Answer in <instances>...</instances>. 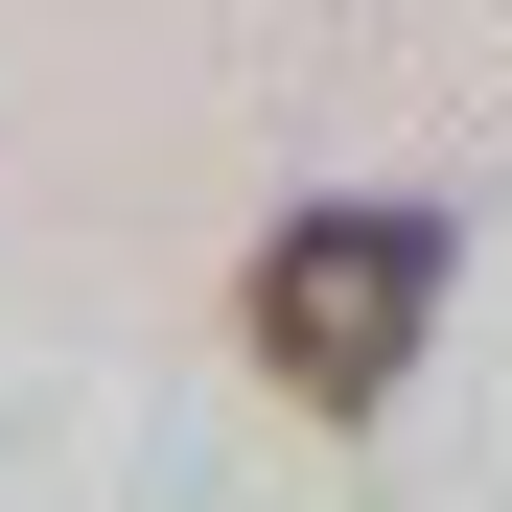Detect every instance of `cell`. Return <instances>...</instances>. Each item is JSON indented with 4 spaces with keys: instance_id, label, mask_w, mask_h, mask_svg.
Instances as JSON below:
<instances>
[{
    "instance_id": "1",
    "label": "cell",
    "mask_w": 512,
    "mask_h": 512,
    "mask_svg": "<svg viewBox=\"0 0 512 512\" xmlns=\"http://www.w3.org/2000/svg\"><path fill=\"white\" fill-rule=\"evenodd\" d=\"M233 326H256V373H280L303 419H373L419 350H443V210H280L256 233V280H233Z\"/></svg>"
}]
</instances>
